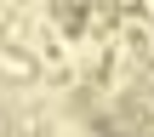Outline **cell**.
<instances>
[{
  "instance_id": "7a4b0ae2",
  "label": "cell",
  "mask_w": 154,
  "mask_h": 137,
  "mask_svg": "<svg viewBox=\"0 0 154 137\" xmlns=\"http://www.w3.org/2000/svg\"><path fill=\"white\" fill-rule=\"evenodd\" d=\"M0 137H11V120H6V114H0Z\"/></svg>"
},
{
  "instance_id": "6da1fadb",
  "label": "cell",
  "mask_w": 154,
  "mask_h": 137,
  "mask_svg": "<svg viewBox=\"0 0 154 137\" xmlns=\"http://www.w3.org/2000/svg\"><path fill=\"white\" fill-rule=\"evenodd\" d=\"M0 69H6V80H17V86H29V80L40 74V63H34L23 46H0Z\"/></svg>"
}]
</instances>
